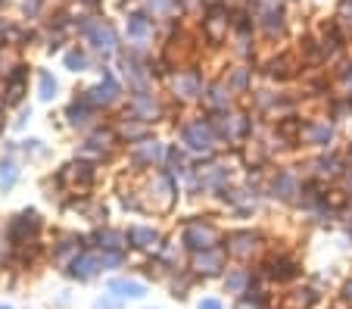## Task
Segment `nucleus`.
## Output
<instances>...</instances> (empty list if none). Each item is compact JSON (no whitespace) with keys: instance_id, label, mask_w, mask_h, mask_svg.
<instances>
[{"instance_id":"0eeeda50","label":"nucleus","mask_w":352,"mask_h":309,"mask_svg":"<svg viewBox=\"0 0 352 309\" xmlns=\"http://www.w3.org/2000/svg\"><path fill=\"white\" fill-rule=\"evenodd\" d=\"M97 309H119V300H116V297H107V300H97Z\"/></svg>"},{"instance_id":"7ed1b4c3","label":"nucleus","mask_w":352,"mask_h":309,"mask_svg":"<svg viewBox=\"0 0 352 309\" xmlns=\"http://www.w3.org/2000/svg\"><path fill=\"white\" fill-rule=\"evenodd\" d=\"M197 269H199V272H206V275L219 272V269H221V253H209V250H206V253H203V256L197 259Z\"/></svg>"},{"instance_id":"423d86ee","label":"nucleus","mask_w":352,"mask_h":309,"mask_svg":"<svg viewBox=\"0 0 352 309\" xmlns=\"http://www.w3.org/2000/svg\"><path fill=\"white\" fill-rule=\"evenodd\" d=\"M197 309H225V306H221V300H215V297H206V300H199Z\"/></svg>"},{"instance_id":"39448f33","label":"nucleus","mask_w":352,"mask_h":309,"mask_svg":"<svg viewBox=\"0 0 352 309\" xmlns=\"http://www.w3.org/2000/svg\"><path fill=\"white\" fill-rule=\"evenodd\" d=\"M131 241L138 244V247H150V244L156 241V235H153V231H146V228H134L131 231Z\"/></svg>"},{"instance_id":"f03ea898","label":"nucleus","mask_w":352,"mask_h":309,"mask_svg":"<svg viewBox=\"0 0 352 309\" xmlns=\"http://www.w3.org/2000/svg\"><path fill=\"white\" fill-rule=\"evenodd\" d=\"M187 241H190L197 250H199V247L209 250V247L215 244V231H212V228H193L190 235H187Z\"/></svg>"},{"instance_id":"f257e3e1","label":"nucleus","mask_w":352,"mask_h":309,"mask_svg":"<svg viewBox=\"0 0 352 309\" xmlns=\"http://www.w3.org/2000/svg\"><path fill=\"white\" fill-rule=\"evenodd\" d=\"M109 294L116 300H140L146 294V288L140 281H131V278H113L109 281Z\"/></svg>"},{"instance_id":"6e6552de","label":"nucleus","mask_w":352,"mask_h":309,"mask_svg":"<svg viewBox=\"0 0 352 309\" xmlns=\"http://www.w3.org/2000/svg\"><path fill=\"white\" fill-rule=\"evenodd\" d=\"M0 309H13V306H10V303H0Z\"/></svg>"},{"instance_id":"20e7f679","label":"nucleus","mask_w":352,"mask_h":309,"mask_svg":"<svg viewBox=\"0 0 352 309\" xmlns=\"http://www.w3.org/2000/svg\"><path fill=\"white\" fill-rule=\"evenodd\" d=\"M246 284H250V275H246V272H231L225 288L231 290V294H246Z\"/></svg>"}]
</instances>
